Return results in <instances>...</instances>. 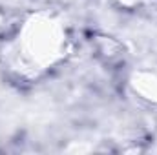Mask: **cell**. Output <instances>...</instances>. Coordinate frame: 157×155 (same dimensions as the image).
Wrapping results in <instances>:
<instances>
[{
  "label": "cell",
  "mask_w": 157,
  "mask_h": 155,
  "mask_svg": "<svg viewBox=\"0 0 157 155\" xmlns=\"http://www.w3.org/2000/svg\"><path fill=\"white\" fill-rule=\"evenodd\" d=\"M68 2H73V0H42V15L53 17L55 11H57L60 6L68 4Z\"/></svg>",
  "instance_id": "1"
}]
</instances>
